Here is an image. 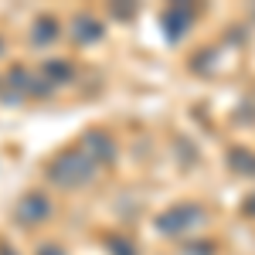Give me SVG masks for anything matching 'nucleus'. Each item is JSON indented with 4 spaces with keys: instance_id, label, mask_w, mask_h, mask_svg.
Returning <instances> with one entry per match:
<instances>
[{
    "instance_id": "nucleus-1",
    "label": "nucleus",
    "mask_w": 255,
    "mask_h": 255,
    "mask_svg": "<svg viewBox=\"0 0 255 255\" xmlns=\"http://www.w3.org/2000/svg\"><path fill=\"white\" fill-rule=\"evenodd\" d=\"M48 215V201L41 194H27L24 201L17 204V218L24 221V225H31V221H38V218Z\"/></svg>"
}]
</instances>
